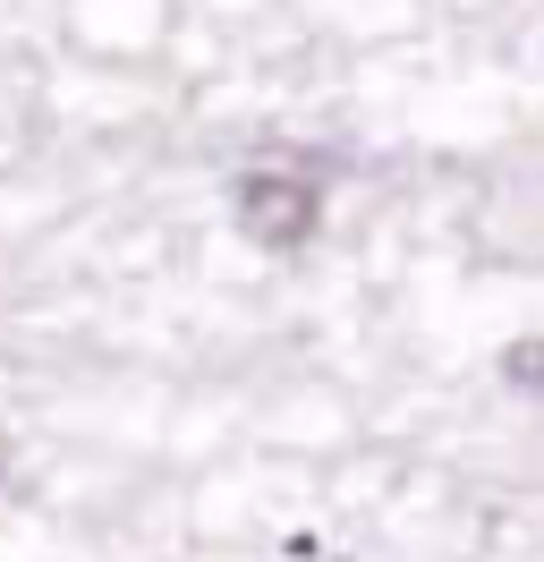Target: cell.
<instances>
[{"label": "cell", "mask_w": 544, "mask_h": 562, "mask_svg": "<svg viewBox=\"0 0 544 562\" xmlns=\"http://www.w3.org/2000/svg\"><path fill=\"white\" fill-rule=\"evenodd\" d=\"M536 341H510V384H536Z\"/></svg>", "instance_id": "cell-2"}, {"label": "cell", "mask_w": 544, "mask_h": 562, "mask_svg": "<svg viewBox=\"0 0 544 562\" xmlns=\"http://www.w3.org/2000/svg\"><path fill=\"white\" fill-rule=\"evenodd\" d=\"M230 213H238V231H247L256 247H298L306 231H315L324 196H315L306 171H247L230 188Z\"/></svg>", "instance_id": "cell-1"}]
</instances>
